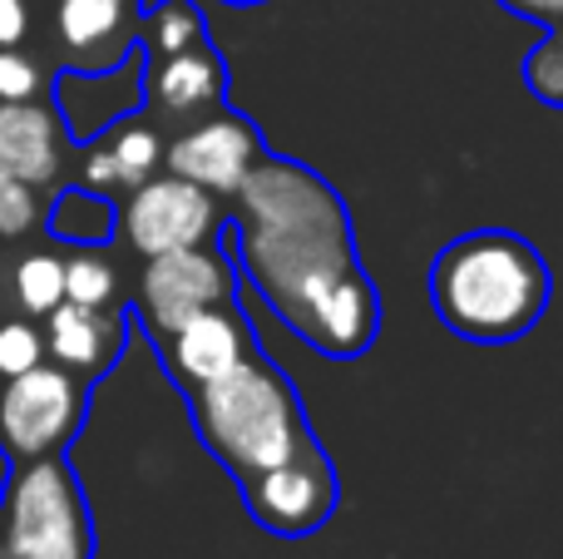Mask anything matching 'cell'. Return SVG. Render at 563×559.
<instances>
[{
    "label": "cell",
    "instance_id": "7a4b0ae2",
    "mask_svg": "<svg viewBox=\"0 0 563 559\" xmlns=\"http://www.w3.org/2000/svg\"><path fill=\"white\" fill-rule=\"evenodd\" d=\"M554 273L544 253L509 228H475L450 238L430 263V303L445 332L479 347L529 337L549 313Z\"/></svg>",
    "mask_w": 563,
    "mask_h": 559
},
{
    "label": "cell",
    "instance_id": "30bf717a",
    "mask_svg": "<svg viewBox=\"0 0 563 559\" xmlns=\"http://www.w3.org/2000/svg\"><path fill=\"white\" fill-rule=\"evenodd\" d=\"M144 0H45V30L65 75H114L139 45Z\"/></svg>",
    "mask_w": 563,
    "mask_h": 559
},
{
    "label": "cell",
    "instance_id": "7402d4cb",
    "mask_svg": "<svg viewBox=\"0 0 563 559\" xmlns=\"http://www.w3.org/2000/svg\"><path fill=\"white\" fill-rule=\"evenodd\" d=\"M40 362H45V332H40V322L0 307V382H10V376L30 372Z\"/></svg>",
    "mask_w": 563,
    "mask_h": 559
},
{
    "label": "cell",
    "instance_id": "cb8c5ba5",
    "mask_svg": "<svg viewBox=\"0 0 563 559\" xmlns=\"http://www.w3.org/2000/svg\"><path fill=\"white\" fill-rule=\"evenodd\" d=\"M515 15H534V20H549V25H559L554 45H549V55L563 50V0H505Z\"/></svg>",
    "mask_w": 563,
    "mask_h": 559
},
{
    "label": "cell",
    "instance_id": "603a6c76",
    "mask_svg": "<svg viewBox=\"0 0 563 559\" xmlns=\"http://www.w3.org/2000/svg\"><path fill=\"white\" fill-rule=\"evenodd\" d=\"M45 30V0H0V50L35 45Z\"/></svg>",
    "mask_w": 563,
    "mask_h": 559
},
{
    "label": "cell",
    "instance_id": "e0dca14e",
    "mask_svg": "<svg viewBox=\"0 0 563 559\" xmlns=\"http://www.w3.org/2000/svg\"><path fill=\"white\" fill-rule=\"evenodd\" d=\"M119 228V204L99 188L65 184L55 198H45V233L59 248H109Z\"/></svg>",
    "mask_w": 563,
    "mask_h": 559
},
{
    "label": "cell",
    "instance_id": "8992f818",
    "mask_svg": "<svg viewBox=\"0 0 563 559\" xmlns=\"http://www.w3.org/2000/svg\"><path fill=\"white\" fill-rule=\"evenodd\" d=\"M228 223V208L208 188L188 184L178 174H154L148 184L129 188L119 204V243L139 257H158L174 248L213 243V233Z\"/></svg>",
    "mask_w": 563,
    "mask_h": 559
},
{
    "label": "cell",
    "instance_id": "ba28073f",
    "mask_svg": "<svg viewBox=\"0 0 563 559\" xmlns=\"http://www.w3.org/2000/svg\"><path fill=\"white\" fill-rule=\"evenodd\" d=\"M238 297V267L233 253L218 243H194V248H174V253L144 257V273H139V317H144V332L168 337L184 317H194L198 307H213Z\"/></svg>",
    "mask_w": 563,
    "mask_h": 559
},
{
    "label": "cell",
    "instance_id": "9a60e30c",
    "mask_svg": "<svg viewBox=\"0 0 563 559\" xmlns=\"http://www.w3.org/2000/svg\"><path fill=\"white\" fill-rule=\"evenodd\" d=\"M65 303V253L59 243H35V238H20V243H0V307L20 317H45Z\"/></svg>",
    "mask_w": 563,
    "mask_h": 559
},
{
    "label": "cell",
    "instance_id": "7c38bea8",
    "mask_svg": "<svg viewBox=\"0 0 563 559\" xmlns=\"http://www.w3.org/2000/svg\"><path fill=\"white\" fill-rule=\"evenodd\" d=\"M228 95V65L213 45H188L174 55L144 59V109L158 124L184 129L188 119L218 109Z\"/></svg>",
    "mask_w": 563,
    "mask_h": 559
},
{
    "label": "cell",
    "instance_id": "4fadbf2b",
    "mask_svg": "<svg viewBox=\"0 0 563 559\" xmlns=\"http://www.w3.org/2000/svg\"><path fill=\"white\" fill-rule=\"evenodd\" d=\"M45 332V362L75 372L79 382H99L114 372L129 342V307H79L59 303L55 313L40 317Z\"/></svg>",
    "mask_w": 563,
    "mask_h": 559
},
{
    "label": "cell",
    "instance_id": "44dd1931",
    "mask_svg": "<svg viewBox=\"0 0 563 559\" xmlns=\"http://www.w3.org/2000/svg\"><path fill=\"white\" fill-rule=\"evenodd\" d=\"M45 228V194L20 184L5 164H0V243H20Z\"/></svg>",
    "mask_w": 563,
    "mask_h": 559
},
{
    "label": "cell",
    "instance_id": "d4e9b609",
    "mask_svg": "<svg viewBox=\"0 0 563 559\" xmlns=\"http://www.w3.org/2000/svg\"><path fill=\"white\" fill-rule=\"evenodd\" d=\"M228 6H238V10H247V6H263V0H228Z\"/></svg>",
    "mask_w": 563,
    "mask_h": 559
},
{
    "label": "cell",
    "instance_id": "6da1fadb",
    "mask_svg": "<svg viewBox=\"0 0 563 559\" xmlns=\"http://www.w3.org/2000/svg\"><path fill=\"white\" fill-rule=\"evenodd\" d=\"M228 204L238 257L282 322L321 357L366 352L380 332V297L336 188L297 158L263 154Z\"/></svg>",
    "mask_w": 563,
    "mask_h": 559
},
{
    "label": "cell",
    "instance_id": "52a82bcc",
    "mask_svg": "<svg viewBox=\"0 0 563 559\" xmlns=\"http://www.w3.org/2000/svg\"><path fill=\"white\" fill-rule=\"evenodd\" d=\"M238 485H243L247 515H253L267 535H282V540H307V535H317L341 505L336 465L327 461V451H321L317 441H307L282 465L243 475Z\"/></svg>",
    "mask_w": 563,
    "mask_h": 559
},
{
    "label": "cell",
    "instance_id": "2e32d148",
    "mask_svg": "<svg viewBox=\"0 0 563 559\" xmlns=\"http://www.w3.org/2000/svg\"><path fill=\"white\" fill-rule=\"evenodd\" d=\"M99 154L109 164V184L114 188H139L154 174H164V124H158L148 109H134V114H119L114 124L104 129V139H95Z\"/></svg>",
    "mask_w": 563,
    "mask_h": 559
},
{
    "label": "cell",
    "instance_id": "ac0fdd59",
    "mask_svg": "<svg viewBox=\"0 0 563 559\" xmlns=\"http://www.w3.org/2000/svg\"><path fill=\"white\" fill-rule=\"evenodd\" d=\"M65 303L79 307H124V277L109 248H75L65 253Z\"/></svg>",
    "mask_w": 563,
    "mask_h": 559
},
{
    "label": "cell",
    "instance_id": "3957f363",
    "mask_svg": "<svg viewBox=\"0 0 563 559\" xmlns=\"http://www.w3.org/2000/svg\"><path fill=\"white\" fill-rule=\"evenodd\" d=\"M188 412H194L198 441L243 481L267 465H282L297 456L307 441H317L301 412V396L287 376L257 347L247 362L223 372L218 382L188 392Z\"/></svg>",
    "mask_w": 563,
    "mask_h": 559
},
{
    "label": "cell",
    "instance_id": "8fae6325",
    "mask_svg": "<svg viewBox=\"0 0 563 559\" xmlns=\"http://www.w3.org/2000/svg\"><path fill=\"white\" fill-rule=\"evenodd\" d=\"M154 347H158V357H164L168 376H174L184 392H198V386L218 382L223 372H233L238 362H247V357L257 352V337H253V327H247L238 297H228V303L198 307L194 317H184V322L168 337H158Z\"/></svg>",
    "mask_w": 563,
    "mask_h": 559
},
{
    "label": "cell",
    "instance_id": "277c9868",
    "mask_svg": "<svg viewBox=\"0 0 563 559\" xmlns=\"http://www.w3.org/2000/svg\"><path fill=\"white\" fill-rule=\"evenodd\" d=\"M0 559H95V520L65 456L10 465L0 495Z\"/></svg>",
    "mask_w": 563,
    "mask_h": 559
},
{
    "label": "cell",
    "instance_id": "5b68a950",
    "mask_svg": "<svg viewBox=\"0 0 563 559\" xmlns=\"http://www.w3.org/2000/svg\"><path fill=\"white\" fill-rule=\"evenodd\" d=\"M89 412V382L55 362L0 382V456L10 465L65 456Z\"/></svg>",
    "mask_w": 563,
    "mask_h": 559
},
{
    "label": "cell",
    "instance_id": "5bb4252c",
    "mask_svg": "<svg viewBox=\"0 0 563 559\" xmlns=\"http://www.w3.org/2000/svg\"><path fill=\"white\" fill-rule=\"evenodd\" d=\"M65 154H69V129L55 95L30 99V105H0V164L20 184L49 194L69 168Z\"/></svg>",
    "mask_w": 563,
    "mask_h": 559
},
{
    "label": "cell",
    "instance_id": "d6986e66",
    "mask_svg": "<svg viewBox=\"0 0 563 559\" xmlns=\"http://www.w3.org/2000/svg\"><path fill=\"white\" fill-rule=\"evenodd\" d=\"M203 40H208V30H203V15H198L194 0H158V6L144 10V20H139V50H144V59L174 55V50L203 45Z\"/></svg>",
    "mask_w": 563,
    "mask_h": 559
},
{
    "label": "cell",
    "instance_id": "ffe728a7",
    "mask_svg": "<svg viewBox=\"0 0 563 559\" xmlns=\"http://www.w3.org/2000/svg\"><path fill=\"white\" fill-rule=\"evenodd\" d=\"M49 65L35 45H10L0 50V105H30V99H49Z\"/></svg>",
    "mask_w": 563,
    "mask_h": 559
},
{
    "label": "cell",
    "instance_id": "9c48e42d",
    "mask_svg": "<svg viewBox=\"0 0 563 559\" xmlns=\"http://www.w3.org/2000/svg\"><path fill=\"white\" fill-rule=\"evenodd\" d=\"M267 144L238 109L218 105L208 114L188 119L184 129H174V139L164 144V168L188 184L208 188L213 198H233L247 184L257 164H263Z\"/></svg>",
    "mask_w": 563,
    "mask_h": 559
}]
</instances>
